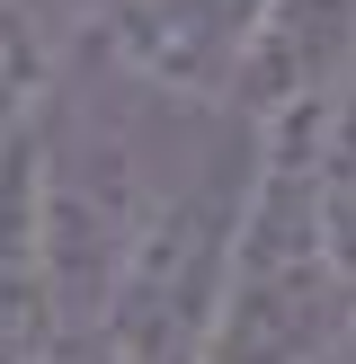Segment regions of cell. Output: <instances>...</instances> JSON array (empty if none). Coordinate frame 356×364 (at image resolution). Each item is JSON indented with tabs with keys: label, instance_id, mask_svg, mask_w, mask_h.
Here are the masks:
<instances>
[{
	"label": "cell",
	"instance_id": "cell-1",
	"mask_svg": "<svg viewBox=\"0 0 356 364\" xmlns=\"http://www.w3.org/2000/svg\"><path fill=\"white\" fill-rule=\"evenodd\" d=\"M320 116L249 134V187L231 223L223 320L205 364H330L356 338V276L320 231Z\"/></svg>",
	"mask_w": 356,
	"mask_h": 364
},
{
	"label": "cell",
	"instance_id": "cell-2",
	"mask_svg": "<svg viewBox=\"0 0 356 364\" xmlns=\"http://www.w3.org/2000/svg\"><path fill=\"white\" fill-rule=\"evenodd\" d=\"M241 187H249V134L231 142L223 160H205L196 178L160 187L142 240L125 249L116 284H107L98 320H89L116 364H205V355H214Z\"/></svg>",
	"mask_w": 356,
	"mask_h": 364
},
{
	"label": "cell",
	"instance_id": "cell-3",
	"mask_svg": "<svg viewBox=\"0 0 356 364\" xmlns=\"http://www.w3.org/2000/svg\"><path fill=\"white\" fill-rule=\"evenodd\" d=\"M45 249H53V294H63V320L89 329L116 284L125 249L142 240L160 205V178L142 169V142L98 89H53L45 116Z\"/></svg>",
	"mask_w": 356,
	"mask_h": 364
},
{
	"label": "cell",
	"instance_id": "cell-4",
	"mask_svg": "<svg viewBox=\"0 0 356 364\" xmlns=\"http://www.w3.org/2000/svg\"><path fill=\"white\" fill-rule=\"evenodd\" d=\"M276 0H98L80 18V53L98 80L169 107H231L249 45Z\"/></svg>",
	"mask_w": 356,
	"mask_h": 364
},
{
	"label": "cell",
	"instance_id": "cell-5",
	"mask_svg": "<svg viewBox=\"0 0 356 364\" xmlns=\"http://www.w3.org/2000/svg\"><path fill=\"white\" fill-rule=\"evenodd\" d=\"M347 80H356V0H276L231 80V116H241V134L294 124L320 116Z\"/></svg>",
	"mask_w": 356,
	"mask_h": 364
},
{
	"label": "cell",
	"instance_id": "cell-6",
	"mask_svg": "<svg viewBox=\"0 0 356 364\" xmlns=\"http://www.w3.org/2000/svg\"><path fill=\"white\" fill-rule=\"evenodd\" d=\"M63 329L71 320L45 249V134L18 124L0 134V364H36Z\"/></svg>",
	"mask_w": 356,
	"mask_h": 364
},
{
	"label": "cell",
	"instance_id": "cell-7",
	"mask_svg": "<svg viewBox=\"0 0 356 364\" xmlns=\"http://www.w3.org/2000/svg\"><path fill=\"white\" fill-rule=\"evenodd\" d=\"M63 89V45H53L36 0H0V134L45 116V98Z\"/></svg>",
	"mask_w": 356,
	"mask_h": 364
},
{
	"label": "cell",
	"instance_id": "cell-8",
	"mask_svg": "<svg viewBox=\"0 0 356 364\" xmlns=\"http://www.w3.org/2000/svg\"><path fill=\"white\" fill-rule=\"evenodd\" d=\"M312 169H320V231H330L338 267L356 276V80L320 107V142H312Z\"/></svg>",
	"mask_w": 356,
	"mask_h": 364
},
{
	"label": "cell",
	"instance_id": "cell-9",
	"mask_svg": "<svg viewBox=\"0 0 356 364\" xmlns=\"http://www.w3.org/2000/svg\"><path fill=\"white\" fill-rule=\"evenodd\" d=\"M36 364H116V355H107V338H98V329H63Z\"/></svg>",
	"mask_w": 356,
	"mask_h": 364
}]
</instances>
